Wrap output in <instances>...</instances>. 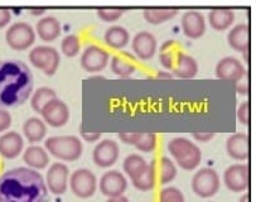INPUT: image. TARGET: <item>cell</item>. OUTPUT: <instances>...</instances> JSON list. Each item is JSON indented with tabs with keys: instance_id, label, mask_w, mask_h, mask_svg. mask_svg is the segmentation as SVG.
<instances>
[{
	"instance_id": "1",
	"label": "cell",
	"mask_w": 256,
	"mask_h": 202,
	"mask_svg": "<svg viewBox=\"0 0 256 202\" xmlns=\"http://www.w3.org/2000/svg\"><path fill=\"white\" fill-rule=\"evenodd\" d=\"M0 202H48V188L40 172L18 167L0 176Z\"/></svg>"
},
{
	"instance_id": "2",
	"label": "cell",
	"mask_w": 256,
	"mask_h": 202,
	"mask_svg": "<svg viewBox=\"0 0 256 202\" xmlns=\"http://www.w3.org/2000/svg\"><path fill=\"white\" fill-rule=\"evenodd\" d=\"M34 86L28 64L18 60L0 61V108H16L30 98Z\"/></svg>"
},
{
	"instance_id": "3",
	"label": "cell",
	"mask_w": 256,
	"mask_h": 202,
	"mask_svg": "<svg viewBox=\"0 0 256 202\" xmlns=\"http://www.w3.org/2000/svg\"><path fill=\"white\" fill-rule=\"evenodd\" d=\"M168 150L173 156L178 166L186 170H194L201 163V149L197 144H194L187 138L177 136V138H173L172 140H169Z\"/></svg>"
},
{
	"instance_id": "4",
	"label": "cell",
	"mask_w": 256,
	"mask_h": 202,
	"mask_svg": "<svg viewBox=\"0 0 256 202\" xmlns=\"http://www.w3.org/2000/svg\"><path fill=\"white\" fill-rule=\"evenodd\" d=\"M47 152L58 160L72 162L77 160L82 156L84 146L81 139L76 136H50L44 142Z\"/></svg>"
},
{
	"instance_id": "5",
	"label": "cell",
	"mask_w": 256,
	"mask_h": 202,
	"mask_svg": "<svg viewBox=\"0 0 256 202\" xmlns=\"http://www.w3.org/2000/svg\"><path fill=\"white\" fill-rule=\"evenodd\" d=\"M28 58L33 66L42 70L48 76L54 74L61 64V54L54 47L50 46H37L30 50Z\"/></svg>"
},
{
	"instance_id": "6",
	"label": "cell",
	"mask_w": 256,
	"mask_h": 202,
	"mask_svg": "<svg viewBox=\"0 0 256 202\" xmlns=\"http://www.w3.org/2000/svg\"><path fill=\"white\" fill-rule=\"evenodd\" d=\"M220 184L221 181L218 173L214 168L204 167L194 173L190 186L197 196L202 198H210L218 192Z\"/></svg>"
},
{
	"instance_id": "7",
	"label": "cell",
	"mask_w": 256,
	"mask_h": 202,
	"mask_svg": "<svg viewBox=\"0 0 256 202\" xmlns=\"http://www.w3.org/2000/svg\"><path fill=\"white\" fill-rule=\"evenodd\" d=\"M6 40L12 50H26L34 43L36 30L26 22H16L6 30Z\"/></svg>"
},
{
	"instance_id": "8",
	"label": "cell",
	"mask_w": 256,
	"mask_h": 202,
	"mask_svg": "<svg viewBox=\"0 0 256 202\" xmlns=\"http://www.w3.org/2000/svg\"><path fill=\"white\" fill-rule=\"evenodd\" d=\"M70 188L74 196L88 198L95 194L98 188V178L88 168H78L70 176Z\"/></svg>"
},
{
	"instance_id": "9",
	"label": "cell",
	"mask_w": 256,
	"mask_h": 202,
	"mask_svg": "<svg viewBox=\"0 0 256 202\" xmlns=\"http://www.w3.org/2000/svg\"><path fill=\"white\" fill-rule=\"evenodd\" d=\"M224 184L232 192H246L250 184V168L248 163H236L224 172Z\"/></svg>"
},
{
	"instance_id": "10",
	"label": "cell",
	"mask_w": 256,
	"mask_h": 202,
	"mask_svg": "<svg viewBox=\"0 0 256 202\" xmlns=\"http://www.w3.org/2000/svg\"><path fill=\"white\" fill-rule=\"evenodd\" d=\"M70 182V170L64 163L56 162L48 168L46 176V184L48 191L53 194H64L68 188Z\"/></svg>"
},
{
	"instance_id": "11",
	"label": "cell",
	"mask_w": 256,
	"mask_h": 202,
	"mask_svg": "<svg viewBox=\"0 0 256 202\" xmlns=\"http://www.w3.org/2000/svg\"><path fill=\"white\" fill-rule=\"evenodd\" d=\"M110 61V54L105 48L98 44H90L84 48L81 56V66L84 71L95 74L102 71Z\"/></svg>"
},
{
	"instance_id": "12",
	"label": "cell",
	"mask_w": 256,
	"mask_h": 202,
	"mask_svg": "<svg viewBox=\"0 0 256 202\" xmlns=\"http://www.w3.org/2000/svg\"><path fill=\"white\" fill-rule=\"evenodd\" d=\"M120 156L119 144L112 139H104L96 144L92 152V160L96 166L108 168L116 163Z\"/></svg>"
},
{
	"instance_id": "13",
	"label": "cell",
	"mask_w": 256,
	"mask_h": 202,
	"mask_svg": "<svg viewBox=\"0 0 256 202\" xmlns=\"http://www.w3.org/2000/svg\"><path fill=\"white\" fill-rule=\"evenodd\" d=\"M40 115L43 118V122L50 124V126L60 128L67 124L70 119L68 105L64 101L60 100L58 98H56L46 104V106L40 112Z\"/></svg>"
},
{
	"instance_id": "14",
	"label": "cell",
	"mask_w": 256,
	"mask_h": 202,
	"mask_svg": "<svg viewBox=\"0 0 256 202\" xmlns=\"http://www.w3.org/2000/svg\"><path fill=\"white\" fill-rule=\"evenodd\" d=\"M246 74L242 62L235 57L227 56L220 60L216 64V76L224 81L240 82Z\"/></svg>"
},
{
	"instance_id": "15",
	"label": "cell",
	"mask_w": 256,
	"mask_h": 202,
	"mask_svg": "<svg viewBox=\"0 0 256 202\" xmlns=\"http://www.w3.org/2000/svg\"><path fill=\"white\" fill-rule=\"evenodd\" d=\"M100 191L102 194L110 197L122 196L128 187V181L125 176L116 170H108L100 178Z\"/></svg>"
},
{
	"instance_id": "16",
	"label": "cell",
	"mask_w": 256,
	"mask_h": 202,
	"mask_svg": "<svg viewBox=\"0 0 256 202\" xmlns=\"http://www.w3.org/2000/svg\"><path fill=\"white\" fill-rule=\"evenodd\" d=\"M132 50L139 58L150 60L156 54V38L148 30H142L132 38Z\"/></svg>"
},
{
	"instance_id": "17",
	"label": "cell",
	"mask_w": 256,
	"mask_h": 202,
	"mask_svg": "<svg viewBox=\"0 0 256 202\" xmlns=\"http://www.w3.org/2000/svg\"><path fill=\"white\" fill-rule=\"evenodd\" d=\"M183 32L190 38H200L206 32V19L198 10H187L182 16Z\"/></svg>"
},
{
	"instance_id": "18",
	"label": "cell",
	"mask_w": 256,
	"mask_h": 202,
	"mask_svg": "<svg viewBox=\"0 0 256 202\" xmlns=\"http://www.w3.org/2000/svg\"><path fill=\"white\" fill-rule=\"evenodd\" d=\"M24 140L18 132H6L0 136V156L6 160H14L22 154Z\"/></svg>"
},
{
	"instance_id": "19",
	"label": "cell",
	"mask_w": 256,
	"mask_h": 202,
	"mask_svg": "<svg viewBox=\"0 0 256 202\" xmlns=\"http://www.w3.org/2000/svg\"><path fill=\"white\" fill-rule=\"evenodd\" d=\"M248 133H235L230 136L226 140L227 154L236 160H246L250 154Z\"/></svg>"
},
{
	"instance_id": "20",
	"label": "cell",
	"mask_w": 256,
	"mask_h": 202,
	"mask_svg": "<svg viewBox=\"0 0 256 202\" xmlns=\"http://www.w3.org/2000/svg\"><path fill=\"white\" fill-rule=\"evenodd\" d=\"M228 44L238 52L248 54L250 50V27L248 23H238L231 28L227 36Z\"/></svg>"
},
{
	"instance_id": "21",
	"label": "cell",
	"mask_w": 256,
	"mask_h": 202,
	"mask_svg": "<svg viewBox=\"0 0 256 202\" xmlns=\"http://www.w3.org/2000/svg\"><path fill=\"white\" fill-rule=\"evenodd\" d=\"M23 160L32 170H43L50 164V156L42 146H30L23 152Z\"/></svg>"
},
{
	"instance_id": "22",
	"label": "cell",
	"mask_w": 256,
	"mask_h": 202,
	"mask_svg": "<svg viewBox=\"0 0 256 202\" xmlns=\"http://www.w3.org/2000/svg\"><path fill=\"white\" fill-rule=\"evenodd\" d=\"M38 36L40 40L44 42H52V40H57L61 34V23L57 18L52 16H44V18L40 19L36 27Z\"/></svg>"
},
{
	"instance_id": "23",
	"label": "cell",
	"mask_w": 256,
	"mask_h": 202,
	"mask_svg": "<svg viewBox=\"0 0 256 202\" xmlns=\"http://www.w3.org/2000/svg\"><path fill=\"white\" fill-rule=\"evenodd\" d=\"M173 72L176 76L182 78H194L198 72V64L192 56L184 54V52H178L176 57L174 66H173Z\"/></svg>"
},
{
	"instance_id": "24",
	"label": "cell",
	"mask_w": 256,
	"mask_h": 202,
	"mask_svg": "<svg viewBox=\"0 0 256 202\" xmlns=\"http://www.w3.org/2000/svg\"><path fill=\"white\" fill-rule=\"evenodd\" d=\"M235 20V13L230 8H214L208 13V22L216 30H224L230 28Z\"/></svg>"
},
{
	"instance_id": "25",
	"label": "cell",
	"mask_w": 256,
	"mask_h": 202,
	"mask_svg": "<svg viewBox=\"0 0 256 202\" xmlns=\"http://www.w3.org/2000/svg\"><path fill=\"white\" fill-rule=\"evenodd\" d=\"M23 134L30 143H38L47 134L46 122L40 118H28L23 124Z\"/></svg>"
},
{
	"instance_id": "26",
	"label": "cell",
	"mask_w": 256,
	"mask_h": 202,
	"mask_svg": "<svg viewBox=\"0 0 256 202\" xmlns=\"http://www.w3.org/2000/svg\"><path fill=\"white\" fill-rule=\"evenodd\" d=\"M104 40L108 47L122 50L129 43L130 33L126 28L122 27V26H111L104 34Z\"/></svg>"
},
{
	"instance_id": "27",
	"label": "cell",
	"mask_w": 256,
	"mask_h": 202,
	"mask_svg": "<svg viewBox=\"0 0 256 202\" xmlns=\"http://www.w3.org/2000/svg\"><path fill=\"white\" fill-rule=\"evenodd\" d=\"M132 184L135 188L140 191H150L156 187V170L154 163H148L146 168L140 173H138L135 177L132 178Z\"/></svg>"
},
{
	"instance_id": "28",
	"label": "cell",
	"mask_w": 256,
	"mask_h": 202,
	"mask_svg": "<svg viewBox=\"0 0 256 202\" xmlns=\"http://www.w3.org/2000/svg\"><path fill=\"white\" fill-rule=\"evenodd\" d=\"M134 60L129 54H116L110 60L111 71L120 78H129L135 72Z\"/></svg>"
},
{
	"instance_id": "29",
	"label": "cell",
	"mask_w": 256,
	"mask_h": 202,
	"mask_svg": "<svg viewBox=\"0 0 256 202\" xmlns=\"http://www.w3.org/2000/svg\"><path fill=\"white\" fill-rule=\"evenodd\" d=\"M178 14L177 8H146L143 16L146 20L150 24H160L174 18Z\"/></svg>"
},
{
	"instance_id": "30",
	"label": "cell",
	"mask_w": 256,
	"mask_h": 202,
	"mask_svg": "<svg viewBox=\"0 0 256 202\" xmlns=\"http://www.w3.org/2000/svg\"><path fill=\"white\" fill-rule=\"evenodd\" d=\"M57 98V94L53 88H47V86H43V88H37V90L33 92L32 95V101H30V105H32V109L36 112L40 114L43 108L46 106L47 102H50V100Z\"/></svg>"
},
{
	"instance_id": "31",
	"label": "cell",
	"mask_w": 256,
	"mask_h": 202,
	"mask_svg": "<svg viewBox=\"0 0 256 202\" xmlns=\"http://www.w3.org/2000/svg\"><path fill=\"white\" fill-rule=\"evenodd\" d=\"M177 177V167L174 162L168 157H162L158 160V180L162 184L172 182Z\"/></svg>"
},
{
	"instance_id": "32",
	"label": "cell",
	"mask_w": 256,
	"mask_h": 202,
	"mask_svg": "<svg viewBox=\"0 0 256 202\" xmlns=\"http://www.w3.org/2000/svg\"><path fill=\"white\" fill-rule=\"evenodd\" d=\"M148 166V162L143 158V156L136 154V153H132V154H129L124 160V163H122V168H124V172L126 173L130 177V180L132 177L140 173L144 168Z\"/></svg>"
},
{
	"instance_id": "33",
	"label": "cell",
	"mask_w": 256,
	"mask_h": 202,
	"mask_svg": "<svg viewBox=\"0 0 256 202\" xmlns=\"http://www.w3.org/2000/svg\"><path fill=\"white\" fill-rule=\"evenodd\" d=\"M62 54L67 57H74L81 50V42L76 34H68L62 40Z\"/></svg>"
},
{
	"instance_id": "34",
	"label": "cell",
	"mask_w": 256,
	"mask_h": 202,
	"mask_svg": "<svg viewBox=\"0 0 256 202\" xmlns=\"http://www.w3.org/2000/svg\"><path fill=\"white\" fill-rule=\"evenodd\" d=\"M136 149L144 153H150L156 149V134L148 132V133H143L140 132V136L138 138L136 143H135Z\"/></svg>"
},
{
	"instance_id": "35",
	"label": "cell",
	"mask_w": 256,
	"mask_h": 202,
	"mask_svg": "<svg viewBox=\"0 0 256 202\" xmlns=\"http://www.w3.org/2000/svg\"><path fill=\"white\" fill-rule=\"evenodd\" d=\"M173 47H174V42H173V40H168L166 43H164V44L162 46L160 56H159L160 64L168 70L173 68V66H174V62H176V57H177V54H173L172 52Z\"/></svg>"
},
{
	"instance_id": "36",
	"label": "cell",
	"mask_w": 256,
	"mask_h": 202,
	"mask_svg": "<svg viewBox=\"0 0 256 202\" xmlns=\"http://www.w3.org/2000/svg\"><path fill=\"white\" fill-rule=\"evenodd\" d=\"M124 13L125 9L120 8V6H105V8L98 9V18L102 19L104 22H108V23L116 22Z\"/></svg>"
},
{
	"instance_id": "37",
	"label": "cell",
	"mask_w": 256,
	"mask_h": 202,
	"mask_svg": "<svg viewBox=\"0 0 256 202\" xmlns=\"http://www.w3.org/2000/svg\"><path fill=\"white\" fill-rule=\"evenodd\" d=\"M159 202H184V196L177 187H166L159 192Z\"/></svg>"
},
{
	"instance_id": "38",
	"label": "cell",
	"mask_w": 256,
	"mask_h": 202,
	"mask_svg": "<svg viewBox=\"0 0 256 202\" xmlns=\"http://www.w3.org/2000/svg\"><path fill=\"white\" fill-rule=\"evenodd\" d=\"M238 118L241 124L248 125L250 122V101H242L238 108Z\"/></svg>"
},
{
	"instance_id": "39",
	"label": "cell",
	"mask_w": 256,
	"mask_h": 202,
	"mask_svg": "<svg viewBox=\"0 0 256 202\" xmlns=\"http://www.w3.org/2000/svg\"><path fill=\"white\" fill-rule=\"evenodd\" d=\"M12 122H13V118H12L10 112L0 108V133L8 130L10 128Z\"/></svg>"
},
{
	"instance_id": "40",
	"label": "cell",
	"mask_w": 256,
	"mask_h": 202,
	"mask_svg": "<svg viewBox=\"0 0 256 202\" xmlns=\"http://www.w3.org/2000/svg\"><path fill=\"white\" fill-rule=\"evenodd\" d=\"M139 136L140 132H120L119 133L120 140L125 144H130V146H135Z\"/></svg>"
},
{
	"instance_id": "41",
	"label": "cell",
	"mask_w": 256,
	"mask_h": 202,
	"mask_svg": "<svg viewBox=\"0 0 256 202\" xmlns=\"http://www.w3.org/2000/svg\"><path fill=\"white\" fill-rule=\"evenodd\" d=\"M80 134H81L82 139L84 142H88V143H94V142H98V139L101 138V134L100 133H96V132H92V133H88V132L84 130L82 126L80 128Z\"/></svg>"
},
{
	"instance_id": "42",
	"label": "cell",
	"mask_w": 256,
	"mask_h": 202,
	"mask_svg": "<svg viewBox=\"0 0 256 202\" xmlns=\"http://www.w3.org/2000/svg\"><path fill=\"white\" fill-rule=\"evenodd\" d=\"M214 136V132H194V133H193V138L198 142H202V143H207V142L211 140Z\"/></svg>"
},
{
	"instance_id": "43",
	"label": "cell",
	"mask_w": 256,
	"mask_h": 202,
	"mask_svg": "<svg viewBox=\"0 0 256 202\" xmlns=\"http://www.w3.org/2000/svg\"><path fill=\"white\" fill-rule=\"evenodd\" d=\"M12 19V13L8 8H0V28L6 27Z\"/></svg>"
},
{
	"instance_id": "44",
	"label": "cell",
	"mask_w": 256,
	"mask_h": 202,
	"mask_svg": "<svg viewBox=\"0 0 256 202\" xmlns=\"http://www.w3.org/2000/svg\"><path fill=\"white\" fill-rule=\"evenodd\" d=\"M106 202H129V198L125 197L124 194L122 196H118V197H110Z\"/></svg>"
},
{
	"instance_id": "45",
	"label": "cell",
	"mask_w": 256,
	"mask_h": 202,
	"mask_svg": "<svg viewBox=\"0 0 256 202\" xmlns=\"http://www.w3.org/2000/svg\"><path fill=\"white\" fill-rule=\"evenodd\" d=\"M44 8H30V13L32 14V16H42V14H44Z\"/></svg>"
},
{
	"instance_id": "46",
	"label": "cell",
	"mask_w": 256,
	"mask_h": 202,
	"mask_svg": "<svg viewBox=\"0 0 256 202\" xmlns=\"http://www.w3.org/2000/svg\"><path fill=\"white\" fill-rule=\"evenodd\" d=\"M238 202H250V194H248V192H245V194L240 197Z\"/></svg>"
},
{
	"instance_id": "47",
	"label": "cell",
	"mask_w": 256,
	"mask_h": 202,
	"mask_svg": "<svg viewBox=\"0 0 256 202\" xmlns=\"http://www.w3.org/2000/svg\"><path fill=\"white\" fill-rule=\"evenodd\" d=\"M0 166H2V162H0Z\"/></svg>"
}]
</instances>
